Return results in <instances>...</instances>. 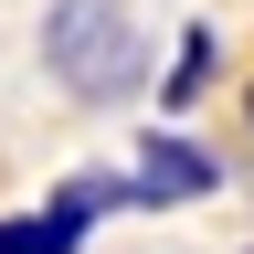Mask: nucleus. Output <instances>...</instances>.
Listing matches in <instances>:
<instances>
[{
  "label": "nucleus",
  "instance_id": "obj_1",
  "mask_svg": "<svg viewBox=\"0 0 254 254\" xmlns=\"http://www.w3.org/2000/svg\"><path fill=\"white\" fill-rule=\"evenodd\" d=\"M43 74L74 106H138V95H159V74H148V11L138 0H53L43 11Z\"/></svg>",
  "mask_w": 254,
  "mask_h": 254
},
{
  "label": "nucleus",
  "instance_id": "obj_2",
  "mask_svg": "<svg viewBox=\"0 0 254 254\" xmlns=\"http://www.w3.org/2000/svg\"><path fill=\"white\" fill-rule=\"evenodd\" d=\"M106 212H138V180H127V170H74L43 212H11V222H0V254H85V233Z\"/></svg>",
  "mask_w": 254,
  "mask_h": 254
},
{
  "label": "nucleus",
  "instance_id": "obj_3",
  "mask_svg": "<svg viewBox=\"0 0 254 254\" xmlns=\"http://www.w3.org/2000/svg\"><path fill=\"white\" fill-rule=\"evenodd\" d=\"M127 180H138V212H180V201H212L222 190V159L201 138H180V127H148L138 159H127Z\"/></svg>",
  "mask_w": 254,
  "mask_h": 254
},
{
  "label": "nucleus",
  "instance_id": "obj_4",
  "mask_svg": "<svg viewBox=\"0 0 254 254\" xmlns=\"http://www.w3.org/2000/svg\"><path fill=\"white\" fill-rule=\"evenodd\" d=\"M212 74H222V32H212V21H190V32H180V53H170V74H159V106H170V117H180V106H201Z\"/></svg>",
  "mask_w": 254,
  "mask_h": 254
},
{
  "label": "nucleus",
  "instance_id": "obj_5",
  "mask_svg": "<svg viewBox=\"0 0 254 254\" xmlns=\"http://www.w3.org/2000/svg\"><path fill=\"white\" fill-rule=\"evenodd\" d=\"M244 127H254V85H244Z\"/></svg>",
  "mask_w": 254,
  "mask_h": 254
},
{
  "label": "nucleus",
  "instance_id": "obj_6",
  "mask_svg": "<svg viewBox=\"0 0 254 254\" xmlns=\"http://www.w3.org/2000/svg\"><path fill=\"white\" fill-rule=\"evenodd\" d=\"M244 254H254V244H244Z\"/></svg>",
  "mask_w": 254,
  "mask_h": 254
}]
</instances>
